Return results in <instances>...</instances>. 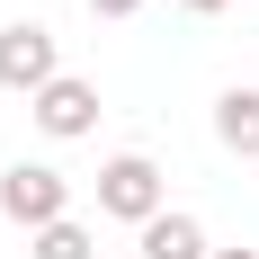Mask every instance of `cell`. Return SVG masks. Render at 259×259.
I'll use <instances>...</instances> for the list:
<instances>
[{"mask_svg":"<svg viewBox=\"0 0 259 259\" xmlns=\"http://www.w3.org/2000/svg\"><path fill=\"white\" fill-rule=\"evenodd\" d=\"M99 214L107 224H152V214H170V197H161V161L152 152H116V161H99Z\"/></svg>","mask_w":259,"mask_h":259,"instance_id":"cell-1","label":"cell"},{"mask_svg":"<svg viewBox=\"0 0 259 259\" xmlns=\"http://www.w3.org/2000/svg\"><path fill=\"white\" fill-rule=\"evenodd\" d=\"M0 214L27 224V233H45V224L72 214V179H63L54 161H9V170H0Z\"/></svg>","mask_w":259,"mask_h":259,"instance_id":"cell-2","label":"cell"},{"mask_svg":"<svg viewBox=\"0 0 259 259\" xmlns=\"http://www.w3.org/2000/svg\"><path fill=\"white\" fill-rule=\"evenodd\" d=\"M45 80H63V36H54L45 18H9L0 27V90L36 99Z\"/></svg>","mask_w":259,"mask_h":259,"instance_id":"cell-3","label":"cell"},{"mask_svg":"<svg viewBox=\"0 0 259 259\" xmlns=\"http://www.w3.org/2000/svg\"><path fill=\"white\" fill-rule=\"evenodd\" d=\"M27 116L54 134V143H80V134L99 125V80H80V72H63V80H45L36 99H27Z\"/></svg>","mask_w":259,"mask_h":259,"instance_id":"cell-4","label":"cell"},{"mask_svg":"<svg viewBox=\"0 0 259 259\" xmlns=\"http://www.w3.org/2000/svg\"><path fill=\"white\" fill-rule=\"evenodd\" d=\"M214 143L233 161H259V80H233V90L214 99Z\"/></svg>","mask_w":259,"mask_h":259,"instance_id":"cell-5","label":"cell"},{"mask_svg":"<svg viewBox=\"0 0 259 259\" xmlns=\"http://www.w3.org/2000/svg\"><path fill=\"white\" fill-rule=\"evenodd\" d=\"M134 259H214V250H206V224L170 206V214H152V224L134 233Z\"/></svg>","mask_w":259,"mask_h":259,"instance_id":"cell-6","label":"cell"},{"mask_svg":"<svg viewBox=\"0 0 259 259\" xmlns=\"http://www.w3.org/2000/svg\"><path fill=\"white\" fill-rule=\"evenodd\" d=\"M27 250L36 259H99V241H90L80 214H63V224H45V233H27Z\"/></svg>","mask_w":259,"mask_h":259,"instance_id":"cell-7","label":"cell"},{"mask_svg":"<svg viewBox=\"0 0 259 259\" xmlns=\"http://www.w3.org/2000/svg\"><path fill=\"white\" fill-rule=\"evenodd\" d=\"M143 0H90V18H134Z\"/></svg>","mask_w":259,"mask_h":259,"instance_id":"cell-8","label":"cell"},{"mask_svg":"<svg viewBox=\"0 0 259 259\" xmlns=\"http://www.w3.org/2000/svg\"><path fill=\"white\" fill-rule=\"evenodd\" d=\"M179 9H197V18H214V9H224V0H179Z\"/></svg>","mask_w":259,"mask_h":259,"instance_id":"cell-9","label":"cell"},{"mask_svg":"<svg viewBox=\"0 0 259 259\" xmlns=\"http://www.w3.org/2000/svg\"><path fill=\"white\" fill-rule=\"evenodd\" d=\"M214 259H259V250H214Z\"/></svg>","mask_w":259,"mask_h":259,"instance_id":"cell-10","label":"cell"},{"mask_svg":"<svg viewBox=\"0 0 259 259\" xmlns=\"http://www.w3.org/2000/svg\"><path fill=\"white\" fill-rule=\"evenodd\" d=\"M125 259H134V250H125Z\"/></svg>","mask_w":259,"mask_h":259,"instance_id":"cell-11","label":"cell"}]
</instances>
